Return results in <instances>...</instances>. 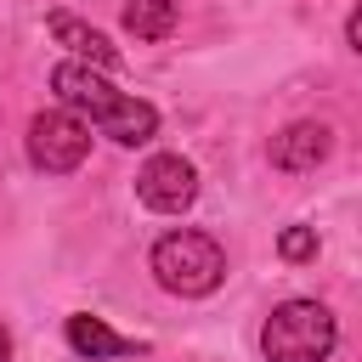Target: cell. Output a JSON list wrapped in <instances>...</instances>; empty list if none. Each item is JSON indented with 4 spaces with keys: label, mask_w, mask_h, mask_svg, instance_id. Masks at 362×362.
Instances as JSON below:
<instances>
[{
    "label": "cell",
    "mask_w": 362,
    "mask_h": 362,
    "mask_svg": "<svg viewBox=\"0 0 362 362\" xmlns=\"http://www.w3.org/2000/svg\"><path fill=\"white\" fill-rule=\"evenodd\" d=\"M68 345L79 351V356H90V362H107V356H147V345L141 339H124V334H113L102 317H90V311H74L68 317Z\"/></svg>",
    "instance_id": "52a82bcc"
},
{
    "label": "cell",
    "mask_w": 362,
    "mask_h": 362,
    "mask_svg": "<svg viewBox=\"0 0 362 362\" xmlns=\"http://www.w3.org/2000/svg\"><path fill=\"white\" fill-rule=\"evenodd\" d=\"M136 198H141L153 215H181V209L198 198V170H192L181 153H153V158L136 170Z\"/></svg>",
    "instance_id": "5b68a950"
},
{
    "label": "cell",
    "mask_w": 362,
    "mask_h": 362,
    "mask_svg": "<svg viewBox=\"0 0 362 362\" xmlns=\"http://www.w3.org/2000/svg\"><path fill=\"white\" fill-rule=\"evenodd\" d=\"M153 277H158V288H170L181 300H198V294H215L221 288L226 255H221V243L209 232L181 226V232H164L153 243Z\"/></svg>",
    "instance_id": "7a4b0ae2"
},
{
    "label": "cell",
    "mask_w": 362,
    "mask_h": 362,
    "mask_svg": "<svg viewBox=\"0 0 362 362\" xmlns=\"http://www.w3.org/2000/svg\"><path fill=\"white\" fill-rule=\"evenodd\" d=\"M334 153V130L328 124H317V119H300V124H288L283 136H272V164L277 170H317L322 158Z\"/></svg>",
    "instance_id": "8992f818"
},
{
    "label": "cell",
    "mask_w": 362,
    "mask_h": 362,
    "mask_svg": "<svg viewBox=\"0 0 362 362\" xmlns=\"http://www.w3.org/2000/svg\"><path fill=\"white\" fill-rule=\"evenodd\" d=\"M0 362H11V334L0 328Z\"/></svg>",
    "instance_id": "7c38bea8"
},
{
    "label": "cell",
    "mask_w": 362,
    "mask_h": 362,
    "mask_svg": "<svg viewBox=\"0 0 362 362\" xmlns=\"http://www.w3.org/2000/svg\"><path fill=\"white\" fill-rule=\"evenodd\" d=\"M124 28L136 40H170L175 34V0H124Z\"/></svg>",
    "instance_id": "9c48e42d"
},
{
    "label": "cell",
    "mask_w": 362,
    "mask_h": 362,
    "mask_svg": "<svg viewBox=\"0 0 362 362\" xmlns=\"http://www.w3.org/2000/svg\"><path fill=\"white\" fill-rule=\"evenodd\" d=\"M51 34H57V45H68L79 62H96V68H119V45H107V34L85 28L79 17H68V11H51Z\"/></svg>",
    "instance_id": "ba28073f"
},
{
    "label": "cell",
    "mask_w": 362,
    "mask_h": 362,
    "mask_svg": "<svg viewBox=\"0 0 362 362\" xmlns=\"http://www.w3.org/2000/svg\"><path fill=\"white\" fill-rule=\"evenodd\" d=\"M85 153H90V130H85L79 113L51 107V113H34L28 119V158H34V170L68 175V170L85 164Z\"/></svg>",
    "instance_id": "277c9868"
},
{
    "label": "cell",
    "mask_w": 362,
    "mask_h": 362,
    "mask_svg": "<svg viewBox=\"0 0 362 362\" xmlns=\"http://www.w3.org/2000/svg\"><path fill=\"white\" fill-rule=\"evenodd\" d=\"M51 90L62 96L68 113H85V119H90L102 136H113L119 147H141V141L158 136V107L113 90L90 62H57V68H51Z\"/></svg>",
    "instance_id": "6da1fadb"
},
{
    "label": "cell",
    "mask_w": 362,
    "mask_h": 362,
    "mask_svg": "<svg viewBox=\"0 0 362 362\" xmlns=\"http://www.w3.org/2000/svg\"><path fill=\"white\" fill-rule=\"evenodd\" d=\"M334 339H339V322L317 300H283L260 328L266 362H328Z\"/></svg>",
    "instance_id": "3957f363"
},
{
    "label": "cell",
    "mask_w": 362,
    "mask_h": 362,
    "mask_svg": "<svg viewBox=\"0 0 362 362\" xmlns=\"http://www.w3.org/2000/svg\"><path fill=\"white\" fill-rule=\"evenodd\" d=\"M277 255L283 260H317V232L311 226H283V238H277Z\"/></svg>",
    "instance_id": "30bf717a"
},
{
    "label": "cell",
    "mask_w": 362,
    "mask_h": 362,
    "mask_svg": "<svg viewBox=\"0 0 362 362\" xmlns=\"http://www.w3.org/2000/svg\"><path fill=\"white\" fill-rule=\"evenodd\" d=\"M345 40H351V51H362V11L345 17Z\"/></svg>",
    "instance_id": "8fae6325"
}]
</instances>
